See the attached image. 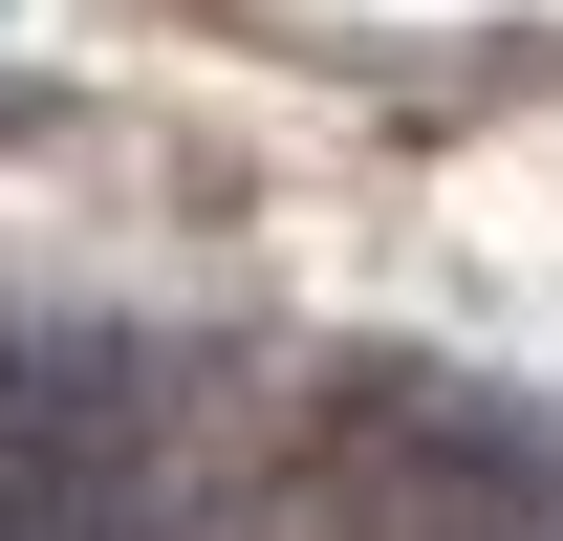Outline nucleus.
Returning <instances> with one entry per match:
<instances>
[{"instance_id": "1", "label": "nucleus", "mask_w": 563, "mask_h": 541, "mask_svg": "<svg viewBox=\"0 0 563 541\" xmlns=\"http://www.w3.org/2000/svg\"><path fill=\"white\" fill-rule=\"evenodd\" d=\"M0 433H152V368L109 325H0Z\"/></svg>"}]
</instances>
